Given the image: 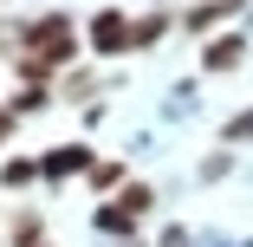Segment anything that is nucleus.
Wrapping results in <instances>:
<instances>
[{
    "label": "nucleus",
    "mask_w": 253,
    "mask_h": 247,
    "mask_svg": "<svg viewBox=\"0 0 253 247\" xmlns=\"http://www.w3.org/2000/svg\"><path fill=\"white\" fill-rule=\"evenodd\" d=\"M227 169H234V156H227V150H214L208 163H201V176H208V182H214V176H227Z\"/></svg>",
    "instance_id": "obj_13"
},
{
    "label": "nucleus",
    "mask_w": 253,
    "mask_h": 247,
    "mask_svg": "<svg viewBox=\"0 0 253 247\" xmlns=\"http://www.w3.org/2000/svg\"><path fill=\"white\" fill-rule=\"evenodd\" d=\"M0 182H7V189H26V182H39V163L33 156H13L7 169H0Z\"/></svg>",
    "instance_id": "obj_11"
},
{
    "label": "nucleus",
    "mask_w": 253,
    "mask_h": 247,
    "mask_svg": "<svg viewBox=\"0 0 253 247\" xmlns=\"http://www.w3.org/2000/svg\"><path fill=\"white\" fill-rule=\"evenodd\" d=\"M72 59H78V26H72L65 13H39V20L20 33L13 72H20L26 85H39V91H45V78H59Z\"/></svg>",
    "instance_id": "obj_1"
},
{
    "label": "nucleus",
    "mask_w": 253,
    "mask_h": 247,
    "mask_svg": "<svg viewBox=\"0 0 253 247\" xmlns=\"http://www.w3.org/2000/svg\"><path fill=\"white\" fill-rule=\"evenodd\" d=\"M97 150L91 143H59V150H45L39 156V182H72V176H91Z\"/></svg>",
    "instance_id": "obj_2"
},
{
    "label": "nucleus",
    "mask_w": 253,
    "mask_h": 247,
    "mask_svg": "<svg viewBox=\"0 0 253 247\" xmlns=\"http://www.w3.org/2000/svg\"><path fill=\"white\" fill-rule=\"evenodd\" d=\"M13 124H20V111H13V104H0V137H13Z\"/></svg>",
    "instance_id": "obj_16"
},
{
    "label": "nucleus",
    "mask_w": 253,
    "mask_h": 247,
    "mask_svg": "<svg viewBox=\"0 0 253 247\" xmlns=\"http://www.w3.org/2000/svg\"><path fill=\"white\" fill-rule=\"evenodd\" d=\"M84 52H97V59H124V52H130V20H124L117 7L91 13V46H84Z\"/></svg>",
    "instance_id": "obj_3"
},
{
    "label": "nucleus",
    "mask_w": 253,
    "mask_h": 247,
    "mask_svg": "<svg viewBox=\"0 0 253 247\" xmlns=\"http://www.w3.org/2000/svg\"><path fill=\"white\" fill-rule=\"evenodd\" d=\"M169 26H175V20H169V7H149V13H136V20H130V52H149V46H156Z\"/></svg>",
    "instance_id": "obj_6"
},
{
    "label": "nucleus",
    "mask_w": 253,
    "mask_h": 247,
    "mask_svg": "<svg viewBox=\"0 0 253 247\" xmlns=\"http://www.w3.org/2000/svg\"><path fill=\"white\" fill-rule=\"evenodd\" d=\"M156 247H188V228H163V241Z\"/></svg>",
    "instance_id": "obj_15"
},
{
    "label": "nucleus",
    "mask_w": 253,
    "mask_h": 247,
    "mask_svg": "<svg viewBox=\"0 0 253 247\" xmlns=\"http://www.w3.org/2000/svg\"><path fill=\"white\" fill-rule=\"evenodd\" d=\"M91 189H124V163L117 156H97L91 163Z\"/></svg>",
    "instance_id": "obj_10"
},
{
    "label": "nucleus",
    "mask_w": 253,
    "mask_h": 247,
    "mask_svg": "<svg viewBox=\"0 0 253 247\" xmlns=\"http://www.w3.org/2000/svg\"><path fill=\"white\" fill-rule=\"evenodd\" d=\"M240 7H247V0H195V7L182 13V26H188V33H208V39H214V26H221V20H234Z\"/></svg>",
    "instance_id": "obj_5"
},
{
    "label": "nucleus",
    "mask_w": 253,
    "mask_h": 247,
    "mask_svg": "<svg viewBox=\"0 0 253 247\" xmlns=\"http://www.w3.org/2000/svg\"><path fill=\"white\" fill-rule=\"evenodd\" d=\"M39 104H45V91H39V85H26V91H20V104H13V111L26 117V111H39Z\"/></svg>",
    "instance_id": "obj_14"
},
{
    "label": "nucleus",
    "mask_w": 253,
    "mask_h": 247,
    "mask_svg": "<svg viewBox=\"0 0 253 247\" xmlns=\"http://www.w3.org/2000/svg\"><path fill=\"white\" fill-rule=\"evenodd\" d=\"M117 202H124L130 215H149V202H156V189H149V182H124V189H117Z\"/></svg>",
    "instance_id": "obj_9"
},
{
    "label": "nucleus",
    "mask_w": 253,
    "mask_h": 247,
    "mask_svg": "<svg viewBox=\"0 0 253 247\" xmlns=\"http://www.w3.org/2000/svg\"><path fill=\"white\" fill-rule=\"evenodd\" d=\"M136 221H143V215H130L124 202H104V208L91 215V228H97V234H111V241H130V234H136Z\"/></svg>",
    "instance_id": "obj_7"
},
{
    "label": "nucleus",
    "mask_w": 253,
    "mask_h": 247,
    "mask_svg": "<svg viewBox=\"0 0 253 247\" xmlns=\"http://www.w3.org/2000/svg\"><path fill=\"white\" fill-rule=\"evenodd\" d=\"M221 143H227V150H240V143H253V111H234V117L221 124Z\"/></svg>",
    "instance_id": "obj_8"
},
{
    "label": "nucleus",
    "mask_w": 253,
    "mask_h": 247,
    "mask_svg": "<svg viewBox=\"0 0 253 247\" xmlns=\"http://www.w3.org/2000/svg\"><path fill=\"white\" fill-rule=\"evenodd\" d=\"M13 247H45L39 241V215L26 208V215H13Z\"/></svg>",
    "instance_id": "obj_12"
},
{
    "label": "nucleus",
    "mask_w": 253,
    "mask_h": 247,
    "mask_svg": "<svg viewBox=\"0 0 253 247\" xmlns=\"http://www.w3.org/2000/svg\"><path fill=\"white\" fill-rule=\"evenodd\" d=\"M149 7H163V0H149Z\"/></svg>",
    "instance_id": "obj_17"
},
{
    "label": "nucleus",
    "mask_w": 253,
    "mask_h": 247,
    "mask_svg": "<svg viewBox=\"0 0 253 247\" xmlns=\"http://www.w3.org/2000/svg\"><path fill=\"white\" fill-rule=\"evenodd\" d=\"M240 59H247V33H214L201 46V72H234Z\"/></svg>",
    "instance_id": "obj_4"
}]
</instances>
